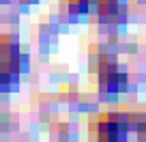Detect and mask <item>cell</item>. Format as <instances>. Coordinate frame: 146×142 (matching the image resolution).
<instances>
[{
    "label": "cell",
    "instance_id": "obj_1",
    "mask_svg": "<svg viewBox=\"0 0 146 142\" xmlns=\"http://www.w3.org/2000/svg\"><path fill=\"white\" fill-rule=\"evenodd\" d=\"M135 129L131 112H97L88 119V136L92 140H120Z\"/></svg>",
    "mask_w": 146,
    "mask_h": 142
},
{
    "label": "cell",
    "instance_id": "obj_2",
    "mask_svg": "<svg viewBox=\"0 0 146 142\" xmlns=\"http://www.w3.org/2000/svg\"><path fill=\"white\" fill-rule=\"evenodd\" d=\"M95 75H97V86L101 93H116L125 91L129 84V71L116 60V56L108 52L95 54Z\"/></svg>",
    "mask_w": 146,
    "mask_h": 142
},
{
    "label": "cell",
    "instance_id": "obj_3",
    "mask_svg": "<svg viewBox=\"0 0 146 142\" xmlns=\"http://www.w3.org/2000/svg\"><path fill=\"white\" fill-rule=\"evenodd\" d=\"M0 65L5 67H11L15 71H26L28 67V60L26 54L22 50V43L15 35H2L0 37Z\"/></svg>",
    "mask_w": 146,
    "mask_h": 142
},
{
    "label": "cell",
    "instance_id": "obj_4",
    "mask_svg": "<svg viewBox=\"0 0 146 142\" xmlns=\"http://www.w3.org/2000/svg\"><path fill=\"white\" fill-rule=\"evenodd\" d=\"M95 7H97V13H99L101 19H114L120 13L123 2L120 0H95Z\"/></svg>",
    "mask_w": 146,
    "mask_h": 142
},
{
    "label": "cell",
    "instance_id": "obj_5",
    "mask_svg": "<svg viewBox=\"0 0 146 142\" xmlns=\"http://www.w3.org/2000/svg\"><path fill=\"white\" fill-rule=\"evenodd\" d=\"M19 86V71L0 65V88L2 91H15Z\"/></svg>",
    "mask_w": 146,
    "mask_h": 142
},
{
    "label": "cell",
    "instance_id": "obj_6",
    "mask_svg": "<svg viewBox=\"0 0 146 142\" xmlns=\"http://www.w3.org/2000/svg\"><path fill=\"white\" fill-rule=\"evenodd\" d=\"M92 2L95 0H62V7H64V11H67L69 15H86L88 11H90V7H92Z\"/></svg>",
    "mask_w": 146,
    "mask_h": 142
},
{
    "label": "cell",
    "instance_id": "obj_7",
    "mask_svg": "<svg viewBox=\"0 0 146 142\" xmlns=\"http://www.w3.org/2000/svg\"><path fill=\"white\" fill-rule=\"evenodd\" d=\"M133 131H135L142 140H146V112L135 114V129H133Z\"/></svg>",
    "mask_w": 146,
    "mask_h": 142
}]
</instances>
